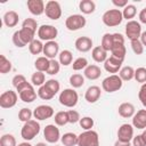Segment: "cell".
Instances as JSON below:
<instances>
[{
    "label": "cell",
    "mask_w": 146,
    "mask_h": 146,
    "mask_svg": "<svg viewBox=\"0 0 146 146\" xmlns=\"http://www.w3.org/2000/svg\"><path fill=\"white\" fill-rule=\"evenodd\" d=\"M102 21L103 23L108 26V27H114V26H117L122 23L123 21V15H122V11L120 9H110V10H106L104 14H103V17H102Z\"/></svg>",
    "instance_id": "1"
},
{
    "label": "cell",
    "mask_w": 146,
    "mask_h": 146,
    "mask_svg": "<svg viewBox=\"0 0 146 146\" xmlns=\"http://www.w3.org/2000/svg\"><path fill=\"white\" fill-rule=\"evenodd\" d=\"M16 90L18 91V96L21 100H23L24 103H32L36 99V92L33 88V84L27 81L22 83L19 87H17Z\"/></svg>",
    "instance_id": "2"
},
{
    "label": "cell",
    "mask_w": 146,
    "mask_h": 146,
    "mask_svg": "<svg viewBox=\"0 0 146 146\" xmlns=\"http://www.w3.org/2000/svg\"><path fill=\"white\" fill-rule=\"evenodd\" d=\"M40 132V124L36 122V120H30L24 123L21 130V136L24 140H32L36 135Z\"/></svg>",
    "instance_id": "3"
},
{
    "label": "cell",
    "mask_w": 146,
    "mask_h": 146,
    "mask_svg": "<svg viewBox=\"0 0 146 146\" xmlns=\"http://www.w3.org/2000/svg\"><path fill=\"white\" fill-rule=\"evenodd\" d=\"M78 146H99L98 133L94 130H86L79 135Z\"/></svg>",
    "instance_id": "4"
},
{
    "label": "cell",
    "mask_w": 146,
    "mask_h": 146,
    "mask_svg": "<svg viewBox=\"0 0 146 146\" xmlns=\"http://www.w3.org/2000/svg\"><path fill=\"white\" fill-rule=\"evenodd\" d=\"M59 103L63 105V106H66V107H74L76 104H78V100H79V96H78V92L74 90V89H64L60 94H59V98H58Z\"/></svg>",
    "instance_id": "5"
},
{
    "label": "cell",
    "mask_w": 146,
    "mask_h": 146,
    "mask_svg": "<svg viewBox=\"0 0 146 146\" xmlns=\"http://www.w3.org/2000/svg\"><path fill=\"white\" fill-rule=\"evenodd\" d=\"M122 83H123V81L121 80V78L119 75L112 74L103 80L102 87H103L104 91H106V92H115L122 88Z\"/></svg>",
    "instance_id": "6"
},
{
    "label": "cell",
    "mask_w": 146,
    "mask_h": 146,
    "mask_svg": "<svg viewBox=\"0 0 146 146\" xmlns=\"http://www.w3.org/2000/svg\"><path fill=\"white\" fill-rule=\"evenodd\" d=\"M86 24H87L86 17L83 15H80V14L71 15L65 21V26L68 31H78V30L84 27Z\"/></svg>",
    "instance_id": "7"
},
{
    "label": "cell",
    "mask_w": 146,
    "mask_h": 146,
    "mask_svg": "<svg viewBox=\"0 0 146 146\" xmlns=\"http://www.w3.org/2000/svg\"><path fill=\"white\" fill-rule=\"evenodd\" d=\"M58 31L55 26L49 25V24H43L38 29V36L40 40H43L46 42L48 41H54L55 38L57 36Z\"/></svg>",
    "instance_id": "8"
},
{
    "label": "cell",
    "mask_w": 146,
    "mask_h": 146,
    "mask_svg": "<svg viewBox=\"0 0 146 146\" xmlns=\"http://www.w3.org/2000/svg\"><path fill=\"white\" fill-rule=\"evenodd\" d=\"M44 14L48 18L52 19V21H57L62 16V7L59 5L58 1L55 0H50L46 3V8H44Z\"/></svg>",
    "instance_id": "9"
},
{
    "label": "cell",
    "mask_w": 146,
    "mask_h": 146,
    "mask_svg": "<svg viewBox=\"0 0 146 146\" xmlns=\"http://www.w3.org/2000/svg\"><path fill=\"white\" fill-rule=\"evenodd\" d=\"M125 35L128 36V39L130 41L132 40H138L141 35V26L140 23L137 21H129L125 24Z\"/></svg>",
    "instance_id": "10"
},
{
    "label": "cell",
    "mask_w": 146,
    "mask_h": 146,
    "mask_svg": "<svg viewBox=\"0 0 146 146\" xmlns=\"http://www.w3.org/2000/svg\"><path fill=\"white\" fill-rule=\"evenodd\" d=\"M18 96L13 90H7L1 94L0 96V106L2 108H11L16 105Z\"/></svg>",
    "instance_id": "11"
},
{
    "label": "cell",
    "mask_w": 146,
    "mask_h": 146,
    "mask_svg": "<svg viewBox=\"0 0 146 146\" xmlns=\"http://www.w3.org/2000/svg\"><path fill=\"white\" fill-rule=\"evenodd\" d=\"M43 137L44 139L50 143V144H54V143H57L59 139H60V132H59V129L55 125V124H48L46 125L44 130H43Z\"/></svg>",
    "instance_id": "12"
},
{
    "label": "cell",
    "mask_w": 146,
    "mask_h": 146,
    "mask_svg": "<svg viewBox=\"0 0 146 146\" xmlns=\"http://www.w3.org/2000/svg\"><path fill=\"white\" fill-rule=\"evenodd\" d=\"M133 138V125L129 123L122 124L117 130V140L123 143H130Z\"/></svg>",
    "instance_id": "13"
},
{
    "label": "cell",
    "mask_w": 146,
    "mask_h": 146,
    "mask_svg": "<svg viewBox=\"0 0 146 146\" xmlns=\"http://www.w3.org/2000/svg\"><path fill=\"white\" fill-rule=\"evenodd\" d=\"M52 115H54V108L49 105H40L35 107V110L33 111V116L39 121L50 119Z\"/></svg>",
    "instance_id": "14"
},
{
    "label": "cell",
    "mask_w": 146,
    "mask_h": 146,
    "mask_svg": "<svg viewBox=\"0 0 146 146\" xmlns=\"http://www.w3.org/2000/svg\"><path fill=\"white\" fill-rule=\"evenodd\" d=\"M26 6H27L29 11L34 16L42 15L44 13V8H46L44 2L42 0H29Z\"/></svg>",
    "instance_id": "15"
},
{
    "label": "cell",
    "mask_w": 146,
    "mask_h": 146,
    "mask_svg": "<svg viewBox=\"0 0 146 146\" xmlns=\"http://www.w3.org/2000/svg\"><path fill=\"white\" fill-rule=\"evenodd\" d=\"M58 51H59V44L55 40L48 41L43 44V55L49 59H55V57L58 55Z\"/></svg>",
    "instance_id": "16"
},
{
    "label": "cell",
    "mask_w": 146,
    "mask_h": 146,
    "mask_svg": "<svg viewBox=\"0 0 146 146\" xmlns=\"http://www.w3.org/2000/svg\"><path fill=\"white\" fill-rule=\"evenodd\" d=\"M122 63H123L122 60H120V59H117V58H115L113 56H110L105 60V63H104V68L108 73H117L122 68L121 67L122 66Z\"/></svg>",
    "instance_id": "17"
},
{
    "label": "cell",
    "mask_w": 146,
    "mask_h": 146,
    "mask_svg": "<svg viewBox=\"0 0 146 146\" xmlns=\"http://www.w3.org/2000/svg\"><path fill=\"white\" fill-rule=\"evenodd\" d=\"M132 125L137 129L146 128V110H139L132 116Z\"/></svg>",
    "instance_id": "18"
},
{
    "label": "cell",
    "mask_w": 146,
    "mask_h": 146,
    "mask_svg": "<svg viewBox=\"0 0 146 146\" xmlns=\"http://www.w3.org/2000/svg\"><path fill=\"white\" fill-rule=\"evenodd\" d=\"M92 47V40L89 36H80L75 40V48L80 52H87Z\"/></svg>",
    "instance_id": "19"
},
{
    "label": "cell",
    "mask_w": 146,
    "mask_h": 146,
    "mask_svg": "<svg viewBox=\"0 0 146 146\" xmlns=\"http://www.w3.org/2000/svg\"><path fill=\"white\" fill-rule=\"evenodd\" d=\"M100 92L102 91H100V88L98 86H91V87H89L87 89V91L84 94V98H86V100L88 103L94 104V103H96L99 99Z\"/></svg>",
    "instance_id": "20"
},
{
    "label": "cell",
    "mask_w": 146,
    "mask_h": 146,
    "mask_svg": "<svg viewBox=\"0 0 146 146\" xmlns=\"http://www.w3.org/2000/svg\"><path fill=\"white\" fill-rule=\"evenodd\" d=\"M117 112H119V115L122 116V117H132L136 113V108L135 106L131 104V103H122L119 108H117Z\"/></svg>",
    "instance_id": "21"
},
{
    "label": "cell",
    "mask_w": 146,
    "mask_h": 146,
    "mask_svg": "<svg viewBox=\"0 0 146 146\" xmlns=\"http://www.w3.org/2000/svg\"><path fill=\"white\" fill-rule=\"evenodd\" d=\"M18 19H19L18 14L16 11H14V10H9V11H7L3 15V23H5V25L7 27H14V26H16L17 23H18Z\"/></svg>",
    "instance_id": "22"
},
{
    "label": "cell",
    "mask_w": 146,
    "mask_h": 146,
    "mask_svg": "<svg viewBox=\"0 0 146 146\" xmlns=\"http://www.w3.org/2000/svg\"><path fill=\"white\" fill-rule=\"evenodd\" d=\"M84 76L89 80H97L100 74H102V71L100 68L97 66V65H88L86 68H84V72H83Z\"/></svg>",
    "instance_id": "23"
},
{
    "label": "cell",
    "mask_w": 146,
    "mask_h": 146,
    "mask_svg": "<svg viewBox=\"0 0 146 146\" xmlns=\"http://www.w3.org/2000/svg\"><path fill=\"white\" fill-rule=\"evenodd\" d=\"M125 47H124V43H114L113 47H112V50H111V56L120 59V60H124V57H125Z\"/></svg>",
    "instance_id": "24"
},
{
    "label": "cell",
    "mask_w": 146,
    "mask_h": 146,
    "mask_svg": "<svg viewBox=\"0 0 146 146\" xmlns=\"http://www.w3.org/2000/svg\"><path fill=\"white\" fill-rule=\"evenodd\" d=\"M91 56L92 59L97 63H105V60L107 59V51H105L100 46H97L92 49L91 51Z\"/></svg>",
    "instance_id": "25"
},
{
    "label": "cell",
    "mask_w": 146,
    "mask_h": 146,
    "mask_svg": "<svg viewBox=\"0 0 146 146\" xmlns=\"http://www.w3.org/2000/svg\"><path fill=\"white\" fill-rule=\"evenodd\" d=\"M79 9L81 10L82 14L89 15L92 14L96 9V3L92 0H81L79 3Z\"/></svg>",
    "instance_id": "26"
},
{
    "label": "cell",
    "mask_w": 146,
    "mask_h": 146,
    "mask_svg": "<svg viewBox=\"0 0 146 146\" xmlns=\"http://www.w3.org/2000/svg\"><path fill=\"white\" fill-rule=\"evenodd\" d=\"M78 139L79 136H76L73 132H66L60 137V140L64 146H75L78 145Z\"/></svg>",
    "instance_id": "27"
},
{
    "label": "cell",
    "mask_w": 146,
    "mask_h": 146,
    "mask_svg": "<svg viewBox=\"0 0 146 146\" xmlns=\"http://www.w3.org/2000/svg\"><path fill=\"white\" fill-rule=\"evenodd\" d=\"M18 33H19V36L21 39L23 40V42L25 44H30L33 40H34V35H35V32L29 30V29H25V27H22L21 30H18Z\"/></svg>",
    "instance_id": "28"
},
{
    "label": "cell",
    "mask_w": 146,
    "mask_h": 146,
    "mask_svg": "<svg viewBox=\"0 0 146 146\" xmlns=\"http://www.w3.org/2000/svg\"><path fill=\"white\" fill-rule=\"evenodd\" d=\"M119 76L121 78L122 81H130L135 78V70L131 66H124L120 70Z\"/></svg>",
    "instance_id": "29"
},
{
    "label": "cell",
    "mask_w": 146,
    "mask_h": 146,
    "mask_svg": "<svg viewBox=\"0 0 146 146\" xmlns=\"http://www.w3.org/2000/svg\"><path fill=\"white\" fill-rule=\"evenodd\" d=\"M49 63H50V59L44 57V56H41V57H38L35 63H34V66L36 68V71L39 72H47L48 67H49Z\"/></svg>",
    "instance_id": "30"
},
{
    "label": "cell",
    "mask_w": 146,
    "mask_h": 146,
    "mask_svg": "<svg viewBox=\"0 0 146 146\" xmlns=\"http://www.w3.org/2000/svg\"><path fill=\"white\" fill-rule=\"evenodd\" d=\"M59 64H62L63 66H68L70 64H72L73 60V55L70 50H63L59 52Z\"/></svg>",
    "instance_id": "31"
},
{
    "label": "cell",
    "mask_w": 146,
    "mask_h": 146,
    "mask_svg": "<svg viewBox=\"0 0 146 146\" xmlns=\"http://www.w3.org/2000/svg\"><path fill=\"white\" fill-rule=\"evenodd\" d=\"M31 82L33 86H38V87H41L46 83V76H44V73L43 72H39V71H35L32 76H31Z\"/></svg>",
    "instance_id": "32"
},
{
    "label": "cell",
    "mask_w": 146,
    "mask_h": 146,
    "mask_svg": "<svg viewBox=\"0 0 146 146\" xmlns=\"http://www.w3.org/2000/svg\"><path fill=\"white\" fill-rule=\"evenodd\" d=\"M100 47L105 50V51H111L112 47H113V34L111 33H105L102 38V44Z\"/></svg>",
    "instance_id": "33"
},
{
    "label": "cell",
    "mask_w": 146,
    "mask_h": 146,
    "mask_svg": "<svg viewBox=\"0 0 146 146\" xmlns=\"http://www.w3.org/2000/svg\"><path fill=\"white\" fill-rule=\"evenodd\" d=\"M29 50L32 55H39L41 52H43V44L41 42V40H36L34 39L30 44H29Z\"/></svg>",
    "instance_id": "34"
},
{
    "label": "cell",
    "mask_w": 146,
    "mask_h": 146,
    "mask_svg": "<svg viewBox=\"0 0 146 146\" xmlns=\"http://www.w3.org/2000/svg\"><path fill=\"white\" fill-rule=\"evenodd\" d=\"M70 84L73 87V88H80L84 84V76L79 74V73H75V74H72L70 76Z\"/></svg>",
    "instance_id": "35"
},
{
    "label": "cell",
    "mask_w": 146,
    "mask_h": 146,
    "mask_svg": "<svg viewBox=\"0 0 146 146\" xmlns=\"http://www.w3.org/2000/svg\"><path fill=\"white\" fill-rule=\"evenodd\" d=\"M55 123L57 125H65L66 123H68V115H67V112H64V111H60V112H57L55 114Z\"/></svg>",
    "instance_id": "36"
},
{
    "label": "cell",
    "mask_w": 146,
    "mask_h": 146,
    "mask_svg": "<svg viewBox=\"0 0 146 146\" xmlns=\"http://www.w3.org/2000/svg\"><path fill=\"white\" fill-rule=\"evenodd\" d=\"M136 13H137L136 6H133V5H128V6H125V7L123 8L122 15H123V18L131 21V18H133V17L136 16Z\"/></svg>",
    "instance_id": "37"
},
{
    "label": "cell",
    "mask_w": 146,
    "mask_h": 146,
    "mask_svg": "<svg viewBox=\"0 0 146 146\" xmlns=\"http://www.w3.org/2000/svg\"><path fill=\"white\" fill-rule=\"evenodd\" d=\"M11 70V63L6 58L5 55H0V73L6 74Z\"/></svg>",
    "instance_id": "38"
},
{
    "label": "cell",
    "mask_w": 146,
    "mask_h": 146,
    "mask_svg": "<svg viewBox=\"0 0 146 146\" xmlns=\"http://www.w3.org/2000/svg\"><path fill=\"white\" fill-rule=\"evenodd\" d=\"M38 96L41 98V99H43V100H49V99H51V98H54V94L43 84V86H41V87H39V90H38Z\"/></svg>",
    "instance_id": "39"
},
{
    "label": "cell",
    "mask_w": 146,
    "mask_h": 146,
    "mask_svg": "<svg viewBox=\"0 0 146 146\" xmlns=\"http://www.w3.org/2000/svg\"><path fill=\"white\" fill-rule=\"evenodd\" d=\"M0 146H17L16 139L13 135L6 133L0 138Z\"/></svg>",
    "instance_id": "40"
},
{
    "label": "cell",
    "mask_w": 146,
    "mask_h": 146,
    "mask_svg": "<svg viewBox=\"0 0 146 146\" xmlns=\"http://www.w3.org/2000/svg\"><path fill=\"white\" fill-rule=\"evenodd\" d=\"M87 66H88V60H87V58H84V57H79V58H76V59L73 62V64H72V68H73L74 71L84 70Z\"/></svg>",
    "instance_id": "41"
},
{
    "label": "cell",
    "mask_w": 146,
    "mask_h": 146,
    "mask_svg": "<svg viewBox=\"0 0 146 146\" xmlns=\"http://www.w3.org/2000/svg\"><path fill=\"white\" fill-rule=\"evenodd\" d=\"M32 115H33L32 111H31L30 108L24 107V108H22V110L18 112V120L25 123V122L32 120Z\"/></svg>",
    "instance_id": "42"
},
{
    "label": "cell",
    "mask_w": 146,
    "mask_h": 146,
    "mask_svg": "<svg viewBox=\"0 0 146 146\" xmlns=\"http://www.w3.org/2000/svg\"><path fill=\"white\" fill-rule=\"evenodd\" d=\"M135 79L137 82L144 84L146 83V68L145 67H138L135 70Z\"/></svg>",
    "instance_id": "43"
},
{
    "label": "cell",
    "mask_w": 146,
    "mask_h": 146,
    "mask_svg": "<svg viewBox=\"0 0 146 146\" xmlns=\"http://www.w3.org/2000/svg\"><path fill=\"white\" fill-rule=\"evenodd\" d=\"M44 86H46V87H47L54 95H56V94L59 91V89H60V84H59V82H58L57 80H55V79H50V80L46 81Z\"/></svg>",
    "instance_id": "44"
},
{
    "label": "cell",
    "mask_w": 146,
    "mask_h": 146,
    "mask_svg": "<svg viewBox=\"0 0 146 146\" xmlns=\"http://www.w3.org/2000/svg\"><path fill=\"white\" fill-rule=\"evenodd\" d=\"M59 68H60V64L59 62H57L56 59H50V63H49V67L47 70V74L49 75H55L59 72Z\"/></svg>",
    "instance_id": "45"
},
{
    "label": "cell",
    "mask_w": 146,
    "mask_h": 146,
    "mask_svg": "<svg viewBox=\"0 0 146 146\" xmlns=\"http://www.w3.org/2000/svg\"><path fill=\"white\" fill-rule=\"evenodd\" d=\"M22 27L29 29V30H31L33 32H36V29H39L38 27V23H36V21L34 18H26V19H24V22L22 24Z\"/></svg>",
    "instance_id": "46"
},
{
    "label": "cell",
    "mask_w": 146,
    "mask_h": 146,
    "mask_svg": "<svg viewBox=\"0 0 146 146\" xmlns=\"http://www.w3.org/2000/svg\"><path fill=\"white\" fill-rule=\"evenodd\" d=\"M79 123H80V127L84 130H91V128L94 127V120L90 116H84L80 119Z\"/></svg>",
    "instance_id": "47"
},
{
    "label": "cell",
    "mask_w": 146,
    "mask_h": 146,
    "mask_svg": "<svg viewBox=\"0 0 146 146\" xmlns=\"http://www.w3.org/2000/svg\"><path fill=\"white\" fill-rule=\"evenodd\" d=\"M131 42V48H132V51L136 54V55H141L144 52V46L141 43V41L138 39V40H132L130 41Z\"/></svg>",
    "instance_id": "48"
},
{
    "label": "cell",
    "mask_w": 146,
    "mask_h": 146,
    "mask_svg": "<svg viewBox=\"0 0 146 146\" xmlns=\"http://www.w3.org/2000/svg\"><path fill=\"white\" fill-rule=\"evenodd\" d=\"M67 115H68V123H76L80 121V114L78 111L75 110H70L67 111Z\"/></svg>",
    "instance_id": "49"
},
{
    "label": "cell",
    "mask_w": 146,
    "mask_h": 146,
    "mask_svg": "<svg viewBox=\"0 0 146 146\" xmlns=\"http://www.w3.org/2000/svg\"><path fill=\"white\" fill-rule=\"evenodd\" d=\"M13 43H14L17 48H23V47H25V46H26V44L23 42V40L21 39L18 31H16V32L13 34Z\"/></svg>",
    "instance_id": "50"
},
{
    "label": "cell",
    "mask_w": 146,
    "mask_h": 146,
    "mask_svg": "<svg viewBox=\"0 0 146 146\" xmlns=\"http://www.w3.org/2000/svg\"><path fill=\"white\" fill-rule=\"evenodd\" d=\"M138 98H139L140 103L146 107V83L141 84V87L139 89V92H138Z\"/></svg>",
    "instance_id": "51"
},
{
    "label": "cell",
    "mask_w": 146,
    "mask_h": 146,
    "mask_svg": "<svg viewBox=\"0 0 146 146\" xmlns=\"http://www.w3.org/2000/svg\"><path fill=\"white\" fill-rule=\"evenodd\" d=\"M24 82H26V79H25V76L22 75V74L15 75V76L13 78V80H11V83H13V86H14L15 88L19 87V86H21L22 83H24Z\"/></svg>",
    "instance_id": "52"
},
{
    "label": "cell",
    "mask_w": 146,
    "mask_h": 146,
    "mask_svg": "<svg viewBox=\"0 0 146 146\" xmlns=\"http://www.w3.org/2000/svg\"><path fill=\"white\" fill-rule=\"evenodd\" d=\"M132 146H146L141 135H137L136 137L132 138Z\"/></svg>",
    "instance_id": "53"
},
{
    "label": "cell",
    "mask_w": 146,
    "mask_h": 146,
    "mask_svg": "<svg viewBox=\"0 0 146 146\" xmlns=\"http://www.w3.org/2000/svg\"><path fill=\"white\" fill-rule=\"evenodd\" d=\"M112 3L119 8H124L125 6H128V0H113Z\"/></svg>",
    "instance_id": "54"
},
{
    "label": "cell",
    "mask_w": 146,
    "mask_h": 146,
    "mask_svg": "<svg viewBox=\"0 0 146 146\" xmlns=\"http://www.w3.org/2000/svg\"><path fill=\"white\" fill-rule=\"evenodd\" d=\"M139 21H140V23L146 24V7L144 9H141L139 13Z\"/></svg>",
    "instance_id": "55"
},
{
    "label": "cell",
    "mask_w": 146,
    "mask_h": 146,
    "mask_svg": "<svg viewBox=\"0 0 146 146\" xmlns=\"http://www.w3.org/2000/svg\"><path fill=\"white\" fill-rule=\"evenodd\" d=\"M139 40L141 41V43H143V46H144V47H146V31H144V32H141V35H140V38H139Z\"/></svg>",
    "instance_id": "56"
},
{
    "label": "cell",
    "mask_w": 146,
    "mask_h": 146,
    "mask_svg": "<svg viewBox=\"0 0 146 146\" xmlns=\"http://www.w3.org/2000/svg\"><path fill=\"white\" fill-rule=\"evenodd\" d=\"M114 146H131V145H130V143H123V141L116 140L114 143Z\"/></svg>",
    "instance_id": "57"
},
{
    "label": "cell",
    "mask_w": 146,
    "mask_h": 146,
    "mask_svg": "<svg viewBox=\"0 0 146 146\" xmlns=\"http://www.w3.org/2000/svg\"><path fill=\"white\" fill-rule=\"evenodd\" d=\"M17 146H32L30 143H27V141H23V143H21V144H18Z\"/></svg>",
    "instance_id": "58"
},
{
    "label": "cell",
    "mask_w": 146,
    "mask_h": 146,
    "mask_svg": "<svg viewBox=\"0 0 146 146\" xmlns=\"http://www.w3.org/2000/svg\"><path fill=\"white\" fill-rule=\"evenodd\" d=\"M141 137H143V139H144V141H145V144H146V129L143 131V133H141Z\"/></svg>",
    "instance_id": "59"
},
{
    "label": "cell",
    "mask_w": 146,
    "mask_h": 146,
    "mask_svg": "<svg viewBox=\"0 0 146 146\" xmlns=\"http://www.w3.org/2000/svg\"><path fill=\"white\" fill-rule=\"evenodd\" d=\"M35 146H47V145H46L44 143H38V144H36Z\"/></svg>",
    "instance_id": "60"
},
{
    "label": "cell",
    "mask_w": 146,
    "mask_h": 146,
    "mask_svg": "<svg viewBox=\"0 0 146 146\" xmlns=\"http://www.w3.org/2000/svg\"><path fill=\"white\" fill-rule=\"evenodd\" d=\"M56 146H57V145H56Z\"/></svg>",
    "instance_id": "61"
}]
</instances>
